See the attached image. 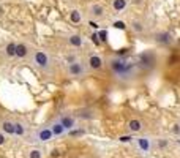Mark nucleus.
I'll return each instance as SVG.
<instances>
[{
	"mask_svg": "<svg viewBox=\"0 0 180 158\" xmlns=\"http://www.w3.org/2000/svg\"><path fill=\"white\" fill-rule=\"evenodd\" d=\"M68 17H70V21H71L73 24H81V21H82V13H81V10H78V8H73V10L70 11Z\"/></svg>",
	"mask_w": 180,
	"mask_h": 158,
	"instance_id": "aec40b11",
	"label": "nucleus"
},
{
	"mask_svg": "<svg viewBox=\"0 0 180 158\" xmlns=\"http://www.w3.org/2000/svg\"><path fill=\"white\" fill-rule=\"evenodd\" d=\"M29 138H30L29 141H32V142L46 144V142H49V141H52V139H54V135H52V130H51V125L47 123V125H41V126H38Z\"/></svg>",
	"mask_w": 180,
	"mask_h": 158,
	"instance_id": "7ed1b4c3",
	"label": "nucleus"
},
{
	"mask_svg": "<svg viewBox=\"0 0 180 158\" xmlns=\"http://www.w3.org/2000/svg\"><path fill=\"white\" fill-rule=\"evenodd\" d=\"M65 71H66L68 77H82L85 74V71H87V67L81 60H73V62H70L66 65Z\"/></svg>",
	"mask_w": 180,
	"mask_h": 158,
	"instance_id": "20e7f679",
	"label": "nucleus"
},
{
	"mask_svg": "<svg viewBox=\"0 0 180 158\" xmlns=\"http://www.w3.org/2000/svg\"><path fill=\"white\" fill-rule=\"evenodd\" d=\"M130 25H131V30L134 33H138V35H141V33L145 32V22L142 19H133Z\"/></svg>",
	"mask_w": 180,
	"mask_h": 158,
	"instance_id": "2eb2a0df",
	"label": "nucleus"
},
{
	"mask_svg": "<svg viewBox=\"0 0 180 158\" xmlns=\"http://www.w3.org/2000/svg\"><path fill=\"white\" fill-rule=\"evenodd\" d=\"M30 63L41 71L43 74H51L52 73V57L47 51L44 49H35L30 54Z\"/></svg>",
	"mask_w": 180,
	"mask_h": 158,
	"instance_id": "f257e3e1",
	"label": "nucleus"
},
{
	"mask_svg": "<svg viewBox=\"0 0 180 158\" xmlns=\"http://www.w3.org/2000/svg\"><path fill=\"white\" fill-rule=\"evenodd\" d=\"M66 41H68V44H70V46H73V47H81V46L84 44L82 37H81V35H78V33H73V35H70Z\"/></svg>",
	"mask_w": 180,
	"mask_h": 158,
	"instance_id": "a211bd4d",
	"label": "nucleus"
},
{
	"mask_svg": "<svg viewBox=\"0 0 180 158\" xmlns=\"http://www.w3.org/2000/svg\"><path fill=\"white\" fill-rule=\"evenodd\" d=\"M109 65H111V68L117 77H131L136 73L134 63L128 62L125 59H120V57H112L109 60Z\"/></svg>",
	"mask_w": 180,
	"mask_h": 158,
	"instance_id": "f03ea898",
	"label": "nucleus"
},
{
	"mask_svg": "<svg viewBox=\"0 0 180 158\" xmlns=\"http://www.w3.org/2000/svg\"><path fill=\"white\" fill-rule=\"evenodd\" d=\"M3 54L7 59H14L16 57V43H7L3 47Z\"/></svg>",
	"mask_w": 180,
	"mask_h": 158,
	"instance_id": "6ab92c4d",
	"label": "nucleus"
},
{
	"mask_svg": "<svg viewBox=\"0 0 180 158\" xmlns=\"http://www.w3.org/2000/svg\"><path fill=\"white\" fill-rule=\"evenodd\" d=\"M128 3H130V0H112V2H111L112 10L115 13H123L128 8Z\"/></svg>",
	"mask_w": 180,
	"mask_h": 158,
	"instance_id": "dca6fc26",
	"label": "nucleus"
},
{
	"mask_svg": "<svg viewBox=\"0 0 180 158\" xmlns=\"http://www.w3.org/2000/svg\"><path fill=\"white\" fill-rule=\"evenodd\" d=\"M5 142H7V136L2 133V131H0V146H3Z\"/></svg>",
	"mask_w": 180,
	"mask_h": 158,
	"instance_id": "a878e982",
	"label": "nucleus"
},
{
	"mask_svg": "<svg viewBox=\"0 0 180 158\" xmlns=\"http://www.w3.org/2000/svg\"><path fill=\"white\" fill-rule=\"evenodd\" d=\"M14 136L24 139V138H29V126L25 122L22 120H14Z\"/></svg>",
	"mask_w": 180,
	"mask_h": 158,
	"instance_id": "1a4fd4ad",
	"label": "nucleus"
},
{
	"mask_svg": "<svg viewBox=\"0 0 180 158\" xmlns=\"http://www.w3.org/2000/svg\"><path fill=\"white\" fill-rule=\"evenodd\" d=\"M134 144L142 153H150L155 147V139L152 136H139L134 139Z\"/></svg>",
	"mask_w": 180,
	"mask_h": 158,
	"instance_id": "0eeeda50",
	"label": "nucleus"
},
{
	"mask_svg": "<svg viewBox=\"0 0 180 158\" xmlns=\"http://www.w3.org/2000/svg\"><path fill=\"white\" fill-rule=\"evenodd\" d=\"M153 38H155V41H157L158 44H161V46H169V44L174 41L172 33L168 32V30H160V32H157L155 35H153Z\"/></svg>",
	"mask_w": 180,
	"mask_h": 158,
	"instance_id": "6e6552de",
	"label": "nucleus"
},
{
	"mask_svg": "<svg viewBox=\"0 0 180 158\" xmlns=\"http://www.w3.org/2000/svg\"><path fill=\"white\" fill-rule=\"evenodd\" d=\"M74 116H76V117H79V119H87V120H92V119L96 117L95 111H92V109H81V111L76 112Z\"/></svg>",
	"mask_w": 180,
	"mask_h": 158,
	"instance_id": "412c9836",
	"label": "nucleus"
},
{
	"mask_svg": "<svg viewBox=\"0 0 180 158\" xmlns=\"http://www.w3.org/2000/svg\"><path fill=\"white\" fill-rule=\"evenodd\" d=\"M30 54H32V51L25 43H16V59L24 60V59L30 57Z\"/></svg>",
	"mask_w": 180,
	"mask_h": 158,
	"instance_id": "f8f14e48",
	"label": "nucleus"
},
{
	"mask_svg": "<svg viewBox=\"0 0 180 158\" xmlns=\"http://www.w3.org/2000/svg\"><path fill=\"white\" fill-rule=\"evenodd\" d=\"M174 133L180 135V125H178V123H177V125H174Z\"/></svg>",
	"mask_w": 180,
	"mask_h": 158,
	"instance_id": "c85d7f7f",
	"label": "nucleus"
},
{
	"mask_svg": "<svg viewBox=\"0 0 180 158\" xmlns=\"http://www.w3.org/2000/svg\"><path fill=\"white\" fill-rule=\"evenodd\" d=\"M81 135H84V131H81V130H73V131H70V136H81Z\"/></svg>",
	"mask_w": 180,
	"mask_h": 158,
	"instance_id": "393cba45",
	"label": "nucleus"
},
{
	"mask_svg": "<svg viewBox=\"0 0 180 158\" xmlns=\"http://www.w3.org/2000/svg\"><path fill=\"white\" fill-rule=\"evenodd\" d=\"M119 141H120V142H131L133 138H131V136H120Z\"/></svg>",
	"mask_w": 180,
	"mask_h": 158,
	"instance_id": "b1692460",
	"label": "nucleus"
},
{
	"mask_svg": "<svg viewBox=\"0 0 180 158\" xmlns=\"http://www.w3.org/2000/svg\"><path fill=\"white\" fill-rule=\"evenodd\" d=\"M49 125H51V130H52L54 138H62L63 135H66V133H68V131L65 130V126H63V125H62L57 119H54V120L51 122Z\"/></svg>",
	"mask_w": 180,
	"mask_h": 158,
	"instance_id": "ddd939ff",
	"label": "nucleus"
},
{
	"mask_svg": "<svg viewBox=\"0 0 180 158\" xmlns=\"http://www.w3.org/2000/svg\"><path fill=\"white\" fill-rule=\"evenodd\" d=\"M168 146V141L163 139V141H158V147H166Z\"/></svg>",
	"mask_w": 180,
	"mask_h": 158,
	"instance_id": "cd10ccee",
	"label": "nucleus"
},
{
	"mask_svg": "<svg viewBox=\"0 0 180 158\" xmlns=\"http://www.w3.org/2000/svg\"><path fill=\"white\" fill-rule=\"evenodd\" d=\"M103 65H105V62H103V59L100 56H96V54H92L89 57V60H87V67L92 71H100L103 68Z\"/></svg>",
	"mask_w": 180,
	"mask_h": 158,
	"instance_id": "9b49d317",
	"label": "nucleus"
},
{
	"mask_svg": "<svg viewBox=\"0 0 180 158\" xmlns=\"http://www.w3.org/2000/svg\"><path fill=\"white\" fill-rule=\"evenodd\" d=\"M25 158H44V150L41 147H30L25 153Z\"/></svg>",
	"mask_w": 180,
	"mask_h": 158,
	"instance_id": "f3484780",
	"label": "nucleus"
},
{
	"mask_svg": "<svg viewBox=\"0 0 180 158\" xmlns=\"http://www.w3.org/2000/svg\"><path fill=\"white\" fill-rule=\"evenodd\" d=\"M90 38H92V41H93L96 46H100V44H101V40H100V35H98V33H92V37H90Z\"/></svg>",
	"mask_w": 180,
	"mask_h": 158,
	"instance_id": "5701e85b",
	"label": "nucleus"
},
{
	"mask_svg": "<svg viewBox=\"0 0 180 158\" xmlns=\"http://www.w3.org/2000/svg\"><path fill=\"white\" fill-rule=\"evenodd\" d=\"M142 128H144V122L139 119H133L128 122V131L130 133H139V131H142Z\"/></svg>",
	"mask_w": 180,
	"mask_h": 158,
	"instance_id": "4468645a",
	"label": "nucleus"
},
{
	"mask_svg": "<svg viewBox=\"0 0 180 158\" xmlns=\"http://www.w3.org/2000/svg\"><path fill=\"white\" fill-rule=\"evenodd\" d=\"M106 13H108V11H106L105 5L100 3V2H90V3L87 5V14H89V17L93 19V21L105 19V17H106Z\"/></svg>",
	"mask_w": 180,
	"mask_h": 158,
	"instance_id": "39448f33",
	"label": "nucleus"
},
{
	"mask_svg": "<svg viewBox=\"0 0 180 158\" xmlns=\"http://www.w3.org/2000/svg\"><path fill=\"white\" fill-rule=\"evenodd\" d=\"M114 29H117V30H126L128 27H126V24L123 21H115L114 22Z\"/></svg>",
	"mask_w": 180,
	"mask_h": 158,
	"instance_id": "4be33fe9",
	"label": "nucleus"
},
{
	"mask_svg": "<svg viewBox=\"0 0 180 158\" xmlns=\"http://www.w3.org/2000/svg\"><path fill=\"white\" fill-rule=\"evenodd\" d=\"M51 155H52V158H57V156H60V150H59V149H54Z\"/></svg>",
	"mask_w": 180,
	"mask_h": 158,
	"instance_id": "bb28decb",
	"label": "nucleus"
},
{
	"mask_svg": "<svg viewBox=\"0 0 180 158\" xmlns=\"http://www.w3.org/2000/svg\"><path fill=\"white\" fill-rule=\"evenodd\" d=\"M0 131H2L5 136H14V120L2 119L0 120Z\"/></svg>",
	"mask_w": 180,
	"mask_h": 158,
	"instance_id": "9d476101",
	"label": "nucleus"
},
{
	"mask_svg": "<svg viewBox=\"0 0 180 158\" xmlns=\"http://www.w3.org/2000/svg\"><path fill=\"white\" fill-rule=\"evenodd\" d=\"M178 125H180V122H178Z\"/></svg>",
	"mask_w": 180,
	"mask_h": 158,
	"instance_id": "c756f323",
	"label": "nucleus"
},
{
	"mask_svg": "<svg viewBox=\"0 0 180 158\" xmlns=\"http://www.w3.org/2000/svg\"><path fill=\"white\" fill-rule=\"evenodd\" d=\"M56 119H57V120H59L63 126H65V130L68 131V133L78 128V117H76L74 114H71V112H63V114H59Z\"/></svg>",
	"mask_w": 180,
	"mask_h": 158,
	"instance_id": "423d86ee",
	"label": "nucleus"
}]
</instances>
